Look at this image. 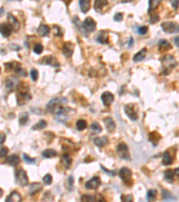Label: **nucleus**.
<instances>
[{"label": "nucleus", "mask_w": 179, "mask_h": 202, "mask_svg": "<svg viewBox=\"0 0 179 202\" xmlns=\"http://www.w3.org/2000/svg\"><path fill=\"white\" fill-rule=\"evenodd\" d=\"M66 101H67L66 98H64V97H56V98L52 99L47 104V109L50 112H55L57 109L60 108V106L63 103H65Z\"/></svg>", "instance_id": "obj_1"}, {"label": "nucleus", "mask_w": 179, "mask_h": 202, "mask_svg": "<svg viewBox=\"0 0 179 202\" xmlns=\"http://www.w3.org/2000/svg\"><path fill=\"white\" fill-rule=\"evenodd\" d=\"M161 61H162L163 66H164V74L165 75L169 74V67L172 68L176 66V60H175L174 57L171 56V55H166L165 57L162 58Z\"/></svg>", "instance_id": "obj_2"}, {"label": "nucleus", "mask_w": 179, "mask_h": 202, "mask_svg": "<svg viewBox=\"0 0 179 202\" xmlns=\"http://www.w3.org/2000/svg\"><path fill=\"white\" fill-rule=\"evenodd\" d=\"M161 28L167 33L179 32V24L175 22H165L161 24Z\"/></svg>", "instance_id": "obj_3"}, {"label": "nucleus", "mask_w": 179, "mask_h": 202, "mask_svg": "<svg viewBox=\"0 0 179 202\" xmlns=\"http://www.w3.org/2000/svg\"><path fill=\"white\" fill-rule=\"evenodd\" d=\"M117 153L118 156L124 160H130V154H129V149L126 144L125 143H120L117 147Z\"/></svg>", "instance_id": "obj_4"}, {"label": "nucleus", "mask_w": 179, "mask_h": 202, "mask_svg": "<svg viewBox=\"0 0 179 202\" xmlns=\"http://www.w3.org/2000/svg\"><path fill=\"white\" fill-rule=\"evenodd\" d=\"M15 178L17 183L21 186H26L29 183L27 174L23 169H19L15 172Z\"/></svg>", "instance_id": "obj_5"}, {"label": "nucleus", "mask_w": 179, "mask_h": 202, "mask_svg": "<svg viewBox=\"0 0 179 202\" xmlns=\"http://www.w3.org/2000/svg\"><path fill=\"white\" fill-rule=\"evenodd\" d=\"M119 176L123 180V182L126 184L132 183V172L130 169L124 167L119 171Z\"/></svg>", "instance_id": "obj_6"}, {"label": "nucleus", "mask_w": 179, "mask_h": 202, "mask_svg": "<svg viewBox=\"0 0 179 202\" xmlns=\"http://www.w3.org/2000/svg\"><path fill=\"white\" fill-rule=\"evenodd\" d=\"M96 22L91 17H87L82 22V30H85L89 32H93L96 30Z\"/></svg>", "instance_id": "obj_7"}, {"label": "nucleus", "mask_w": 179, "mask_h": 202, "mask_svg": "<svg viewBox=\"0 0 179 202\" xmlns=\"http://www.w3.org/2000/svg\"><path fill=\"white\" fill-rule=\"evenodd\" d=\"M31 99V96L28 91H20L17 94V103L18 105H23L27 103Z\"/></svg>", "instance_id": "obj_8"}, {"label": "nucleus", "mask_w": 179, "mask_h": 202, "mask_svg": "<svg viewBox=\"0 0 179 202\" xmlns=\"http://www.w3.org/2000/svg\"><path fill=\"white\" fill-rule=\"evenodd\" d=\"M56 118L58 121L60 122H66L67 120H68V114H67V111L63 108V107H60L59 109H57L56 111Z\"/></svg>", "instance_id": "obj_9"}, {"label": "nucleus", "mask_w": 179, "mask_h": 202, "mask_svg": "<svg viewBox=\"0 0 179 202\" xmlns=\"http://www.w3.org/2000/svg\"><path fill=\"white\" fill-rule=\"evenodd\" d=\"M125 112L128 116V118L132 120H136L138 119V114L137 111L134 109V105L128 104L125 106Z\"/></svg>", "instance_id": "obj_10"}, {"label": "nucleus", "mask_w": 179, "mask_h": 202, "mask_svg": "<svg viewBox=\"0 0 179 202\" xmlns=\"http://www.w3.org/2000/svg\"><path fill=\"white\" fill-rule=\"evenodd\" d=\"M100 183H101L100 179L95 176L85 183V188L88 190H94V189H97L100 185Z\"/></svg>", "instance_id": "obj_11"}, {"label": "nucleus", "mask_w": 179, "mask_h": 202, "mask_svg": "<svg viewBox=\"0 0 179 202\" xmlns=\"http://www.w3.org/2000/svg\"><path fill=\"white\" fill-rule=\"evenodd\" d=\"M7 21H8V24L11 26L12 30H13L14 31H17L19 30L20 23H19L18 20L12 13H8L7 14Z\"/></svg>", "instance_id": "obj_12"}, {"label": "nucleus", "mask_w": 179, "mask_h": 202, "mask_svg": "<svg viewBox=\"0 0 179 202\" xmlns=\"http://www.w3.org/2000/svg\"><path fill=\"white\" fill-rule=\"evenodd\" d=\"M114 99H115L114 94H111V93H109V92H105L101 95V100L103 102V104L105 106H107V107L109 106L114 102Z\"/></svg>", "instance_id": "obj_13"}, {"label": "nucleus", "mask_w": 179, "mask_h": 202, "mask_svg": "<svg viewBox=\"0 0 179 202\" xmlns=\"http://www.w3.org/2000/svg\"><path fill=\"white\" fill-rule=\"evenodd\" d=\"M0 33L4 37H5V38L9 37L11 35V33H12V28H11V26L7 22L1 23L0 24Z\"/></svg>", "instance_id": "obj_14"}, {"label": "nucleus", "mask_w": 179, "mask_h": 202, "mask_svg": "<svg viewBox=\"0 0 179 202\" xmlns=\"http://www.w3.org/2000/svg\"><path fill=\"white\" fill-rule=\"evenodd\" d=\"M18 85V79L14 76H12L11 78H8L6 81H5V86L8 90H11L13 91V89L16 88Z\"/></svg>", "instance_id": "obj_15"}, {"label": "nucleus", "mask_w": 179, "mask_h": 202, "mask_svg": "<svg viewBox=\"0 0 179 202\" xmlns=\"http://www.w3.org/2000/svg\"><path fill=\"white\" fill-rule=\"evenodd\" d=\"M74 52V45L71 42H67L65 44L63 48V53L66 58H71Z\"/></svg>", "instance_id": "obj_16"}, {"label": "nucleus", "mask_w": 179, "mask_h": 202, "mask_svg": "<svg viewBox=\"0 0 179 202\" xmlns=\"http://www.w3.org/2000/svg\"><path fill=\"white\" fill-rule=\"evenodd\" d=\"M103 121H104V123H105V125H106V127H107V129L109 132H113L115 130L116 123H115V121L112 118H110V117L105 118L103 120Z\"/></svg>", "instance_id": "obj_17"}, {"label": "nucleus", "mask_w": 179, "mask_h": 202, "mask_svg": "<svg viewBox=\"0 0 179 202\" xmlns=\"http://www.w3.org/2000/svg\"><path fill=\"white\" fill-rule=\"evenodd\" d=\"M5 202H22V197L17 192H13L6 198Z\"/></svg>", "instance_id": "obj_18"}, {"label": "nucleus", "mask_w": 179, "mask_h": 202, "mask_svg": "<svg viewBox=\"0 0 179 202\" xmlns=\"http://www.w3.org/2000/svg\"><path fill=\"white\" fill-rule=\"evenodd\" d=\"M108 32H107V31H100L99 34L96 36V40H97L98 42L101 43V44H106V43L108 42Z\"/></svg>", "instance_id": "obj_19"}, {"label": "nucleus", "mask_w": 179, "mask_h": 202, "mask_svg": "<svg viewBox=\"0 0 179 202\" xmlns=\"http://www.w3.org/2000/svg\"><path fill=\"white\" fill-rule=\"evenodd\" d=\"M61 163L62 165H64V167L65 169H69L72 165V158L69 155L67 154H65L63 155L62 158H61Z\"/></svg>", "instance_id": "obj_20"}, {"label": "nucleus", "mask_w": 179, "mask_h": 202, "mask_svg": "<svg viewBox=\"0 0 179 202\" xmlns=\"http://www.w3.org/2000/svg\"><path fill=\"white\" fill-rule=\"evenodd\" d=\"M93 142L94 144L97 146V147H102L104 146H106L108 142V139L107 137H100V138H96L93 139Z\"/></svg>", "instance_id": "obj_21"}, {"label": "nucleus", "mask_w": 179, "mask_h": 202, "mask_svg": "<svg viewBox=\"0 0 179 202\" xmlns=\"http://www.w3.org/2000/svg\"><path fill=\"white\" fill-rule=\"evenodd\" d=\"M146 53H147V49L145 48H143V49H141L139 52H137L134 56V62H138V61H141L143 60V58H145L146 57Z\"/></svg>", "instance_id": "obj_22"}, {"label": "nucleus", "mask_w": 179, "mask_h": 202, "mask_svg": "<svg viewBox=\"0 0 179 202\" xmlns=\"http://www.w3.org/2000/svg\"><path fill=\"white\" fill-rule=\"evenodd\" d=\"M49 27L46 24H40L39 27L38 28V33L41 36V37H45L47 35L49 34Z\"/></svg>", "instance_id": "obj_23"}, {"label": "nucleus", "mask_w": 179, "mask_h": 202, "mask_svg": "<svg viewBox=\"0 0 179 202\" xmlns=\"http://www.w3.org/2000/svg\"><path fill=\"white\" fill-rule=\"evenodd\" d=\"M6 163L12 166H16L19 163H20V159L19 156L17 155H12L10 156L7 159H6Z\"/></svg>", "instance_id": "obj_24"}, {"label": "nucleus", "mask_w": 179, "mask_h": 202, "mask_svg": "<svg viewBox=\"0 0 179 202\" xmlns=\"http://www.w3.org/2000/svg\"><path fill=\"white\" fill-rule=\"evenodd\" d=\"M173 163V157L170 155V153L169 151L165 152L163 155V159H162V164L165 165H169Z\"/></svg>", "instance_id": "obj_25"}, {"label": "nucleus", "mask_w": 179, "mask_h": 202, "mask_svg": "<svg viewBox=\"0 0 179 202\" xmlns=\"http://www.w3.org/2000/svg\"><path fill=\"white\" fill-rule=\"evenodd\" d=\"M79 4H80V7H81V11L82 13H87L90 9L91 2L88 1V0H82V1L79 2Z\"/></svg>", "instance_id": "obj_26"}, {"label": "nucleus", "mask_w": 179, "mask_h": 202, "mask_svg": "<svg viewBox=\"0 0 179 202\" xmlns=\"http://www.w3.org/2000/svg\"><path fill=\"white\" fill-rule=\"evenodd\" d=\"M108 4V1H102V0H97L95 1V4H94V7H95V10L99 13L101 12V10L104 8L105 5Z\"/></svg>", "instance_id": "obj_27"}, {"label": "nucleus", "mask_w": 179, "mask_h": 202, "mask_svg": "<svg viewBox=\"0 0 179 202\" xmlns=\"http://www.w3.org/2000/svg\"><path fill=\"white\" fill-rule=\"evenodd\" d=\"M56 155H57V153L54 149H47L42 152V156L45 158H51V157L56 156Z\"/></svg>", "instance_id": "obj_28"}, {"label": "nucleus", "mask_w": 179, "mask_h": 202, "mask_svg": "<svg viewBox=\"0 0 179 202\" xmlns=\"http://www.w3.org/2000/svg\"><path fill=\"white\" fill-rule=\"evenodd\" d=\"M149 138H150V140L153 143V145L156 146L158 144V142L160 141V139L161 137L160 136V134L158 132H152L150 134Z\"/></svg>", "instance_id": "obj_29"}, {"label": "nucleus", "mask_w": 179, "mask_h": 202, "mask_svg": "<svg viewBox=\"0 0 179 202\" xmlns=\"http://www.w3.org/2000/svg\"><path fill=\"white\" fill-rule=\"evenodd\" d=\"M174 176H175V174H174V171L169 169L165 172V180L169 183H173L174 182Z\"/></svg>", "instance_id": "obj_30"}, {"label": "nucleus", "mask_w": 179, "mask_h": 202, "mask_svg": "<svg viewBox=\"0 0 179 202\" xmlns=\"http://www.w3.org/2000/svg\"><path fill=\"white\" fill-rule=\"evenodd\" d=\"M162 196H163V200H164L165 201L170 202L174 201L177 200L173 195H171L170 192H167V191H163V192H162Z\"/></svg>", "instance_id": "obj_31"}, {"label": "nucleus", "mask_w": 179, "mask_h": 202, "mask_svg": "<svg viewBox=\"0 0 179 202\" xmlns=\"http://www.w3.org/2000/svg\"><path fill=\"white\" fill-rule=\"evenodd\" d=\"M171 49V45L166 40H162L160 41V50H168Z\"/></svg>", "instance_id": "obj_32"}, {"label": "nucleus", "mask_w": 179, "mask_h": 202, "mask_svg": "<svg viewBox=\"0 0 179 202\" xmlns=\"http://www.w3.org/2000/svg\"><path fill=\"white\" fill-rule=\"evenodd\" d=\"M28 120H29V115H28L27 112H22V114H20V116H19V122H20L21 125L27 124Z\"/></svg>", "instance_id": "obj_33"}, {"label": "nucleus", "mask_w": 179, "mask_h": 202, "mask_svg": "<svg viewBox=\"0 0 179 202\" xmlns=\"http://www.w3.org/2000/svg\"><path fill=\"white\" fill-rule=\"evenodd\" d=\"M86 128H87V122L84 120H77V122H76V129L79 131H82Z\"/></svg>", "instance_id": "obj_34"}, {"label": "nucleus", "mask_w": 179, "mask_h": 202, "mask_svg": "<svg viewBox=\"0 0 179 202\" xmlns=\"http://www.w3.org/2000/svg\"><path fill=\"white\" fill-rule=\"evenodd\" d=\"M157 196V192L156 190H150L147 193V200L148 202H153L156 199Z\"/></svg>", "instance_id": "obj_35"}, {"label": "nucleus", "mask_w": 179, "mask_h": 202, "mask_svg": "<svg viewBox=\"0 0 179 202\" xmlns=\"http://www.w3.org/2000/svg\"><path fill=\"white\" fill-rule=\"evenodd\" d=\"M41 190V185L39 183H33L30 186V195H34L35 193H37L38 192H39Z\"/></svg>", "instance_id": "obj_36"}, {"label": "nucleus", "mask_w": 179, "mask_h": 202, "mask_svg": "<svg viewBox=\"0 0 179 202\" xmlns=\"http://www.w3.org/2000/svg\"><path fill=\"white\" fill-rule=\"evenodd\" d=\"M47 127V122L45 120H40L39 121L38 123H36L33 127H32V129L34 130H37V129H45Z\"/></svg>", "instance_id": "obj_37"}, {"label": "nucleus", "mask_w": 179, "mask_h": 202, "mask_svg": "<svg viewBox=\"0 0 179 202\" xmlns=\"http://www.w3.org/2000/svg\"><path fill=\"white\" fill-rule=\"evenodd\" d=\"M91 129L93 132H96V133H100L101 130H102V128L101 126L98 123V122H93L91 125Z\"/></svg>", "instance_id": "obj_38"}, {"label": "nucleus", "mask_w": 179, "mask_h": 202, "mask_svg": "<svg viewBox=\"0 0 179 202\" xmlns=\"http://www.w3.org/2000/svg\"><path fill=\"white\" fill-rule=\"evenodd\" d=\"M160 4V1H150L149 2V12L151 13L152 11L155 10Z\"/></svg>", "instance_id": "obj_39"}, {"label": "nucleus", "mask_w": 179, "mask_h": 202, "mask_svg": "<svg viewBox=\"0 0 179 202\" xmlns=\"http://www.w3.org/2000/svg\"><path fill=\"white\" fill-rule=\"evenodd\" d=\"M33 51L36 54H41L43 51V46L40 43H36L33 47Z\"/></svg>", "instance_id": "obj_40"}, {"label": "nucleus", "mask_w": 179, "mask_h": 202, "mask_svg": "<svg viewBox=\"0 0 179 202\" xmlns=\"http://www.w3.org/2000/svg\"><path fill=\"white\" fill-rule=\"evenodd\" d=\"M81 202H93V196L90 194H84L81 197Z\"/></svg>", "instance_id": "obj_41"}, {"label": "nucleus", "mask_w": 179, "mask_h": 202, "mask_svg": "<svg viewBox=\"0 0 179 202\" xmlns=\"http://www.w3.org/2000/svg\"><path fill=\"white\" fill-rule=\"evenodd\" d=\"M15 72H16V73H17L18 75L22 76H27L26 70L22 69V68L21 67V66H16V68H15Z\"/></svg>", "instance_id": "obj_42"}, {"label": "nucleus", "mask_w": 179, "mask_h": 202, "mask_svg": "<svg viewBox=\"0 0 179 202\" xmlns=\"http://www.w3.org/2000/svg\"><path fill=\"white\" fill-rule=\"evenodd\" d=\"M53 61H55V58H53V57H44L43 58V63H45V64H48V65H52L53 67H54V65H53Z\"/></svg>", "instance_id": "obj_43"}, {"label": "nucleus", "mask_w": 179, "mask_h": 202, "mask_svg": "<svg viewBox=\"0 0 179 202\" xmlns=\"http://www.w3.org/2000/svg\"><path fill=\"white\" fill-rule=\"evenodd\" d=\"M30 77L33 81H37V79L39 77V72H38L37 69L33 68V69L30 70Z\"/></svg>", "instance_id": "obj_44"}, {"label": "nucleus", "mask_w": 179, "mask_h": 202, "mask_svg": "<svg viewBox=\"0 0 179 202\" xmlns=\"http://www.w3.org/2000/svg\"><path fill=\"white\" fill-rule=\"evenodd\" d=\"M52 176L50 175V174H46L45 176H44V178H43V182H44V183L45 184H47V185H49V184H51L52 183Z\"/></svg>", "instance_id": "obj_45"}, {"label": "nucleus", "mask_w": 179, "mask_h": 202, "mask_svg": "<svg viewBox=\"0 0 179 202\" xmlns=\"http://www.w3.org/2000/svg\"><path fill=\"white\" fill-rule=\"evenodd\" d=\"M121 201L122 202H134V198L132 195H122Z\"/></svg>", "instance_id": "obj_46"}, {"label": "nucleus", "mask_w": 179, "mask_h": 202, "mask_svg": "<svg viewBox=\"0 0 179 202\" xmlns=\"http://www.w3.org/2000/svg\"><path fill=\"white\" fill-rule=\"evenodd\" d=\"M93 202H107L101 194H96L93 197Z\"/></svg>", "instance_id": "obj_47"}, {"label": "nucleus", "mask_w": 179, "mask_h": 202, "mask_svg": "<svg viewBox=\"0 0 179 202\" xmlns=\"http://www.w3.org/2000/svg\"><path fill=\"white\" fill-rule=\"evenodd\" d=\"M22 157H23L24 162L27 163V164H34V163H35V159H34V158H30V156H28L25 155V154H23Z\"/></svg>", "instance_id": "obj_48"}, {"label": "nucleus", "mask_w": 179, "mask_h": 202, "mask_svg": "<svg viewBox=\"0 0 179 202\" xmlns=\"http://www.w3.org/2000/svg\"><path fill=\"white\" fill-rule=\"evenodd\" d=\"M160 21V17L158 14H152L151 15V18H150V22L151 23H156Z\"/></svg>", "instance_id": "obj_49"}, {"label": "nucleus", "mask_w": 179, "mask_h": 202, "mask_svg": "<svg viewBox=\"0 0 179 202\" xmlns=\"http://www.w3.org/2000/svg\"><path fill=\"white\" fill-rule=\"evenodd\" d=\"M138 32L142 35H144L148 32V27L147 26H142L138 29Z\"/></svg>", "instance_id": "obj_50"}, {"label": "nucleus", "mask_w": 179, "mask_h": 202, "mask_svg": "<svg viewBox=\"0 0 179 202\" xmlns=\"http://www.w3.org/2000/svg\"><path fill=\"white\" fill-rule=\"evenodd\" d=\"M8 153V149L6 147H0V157H4L7 155Z\"/></svg>", "instance_id": "obj_51"}, {"label": "nucleus", "mask_w": 179, "mask_h": 202, "mask_svg": "<svg viewBox=\"0 0 179 202\" xmlns=\"http://www.w3.org/2000/svg\"><path fill=\"white\" fill-rule=\"evenodd\" d=\"M114 20L116 22H121L123 20V15L121 13H116L115 16H114Z\"/></svg>", "instance_id": "obj_52"}, {"label": "nucleus", "mask_w": 179, "mask_h": 202, "mask_svg": "<svg viewBox=\"0 0 179 202\" xmlns=\"http://www.w3.org/2000/svg\"><path fill=\"white\" fill-rule=\"evenodd\" d=\"M67 183H68V188L69 190H72L73 189V184H74V178L73 176H70L67 180Z\"/></svg>", "instance_id": "obj_53"}, {"label": "nucleus", "mask_w": 179, "mask_h": 202, "mask_svg": "<svg viewBox=\"0 0 179 202\" xmlns=\"http://www.w3.org/2000/svg\"><path fill=\"white\" fill-rule=\"evenodd\" d=\"M5 141V135L4 133H0V145H2Z\"/></svg>", "instance_id": "obj_54"}, {"label": "nucleus", "mask_w": 179, "mask_h": 202, "mask_svg": "<svg viewBox=\"0 0 179 202\" xmlns=\"http://www.w3.org/2000/svg\"><path fill=\"white\" fill-rule=\"evenodd\" d=\"M178 4H179L178 1H171V4L173 5V7H174L175 9H177V8H178Z\"/></svg>", "instance_id": "obj_55"}, {"label": "nucleus", "mask_w": 179, "mask_h": 202, "mask_svg": "<svg viewBox=\"0 0 179 202\" xmlns=\"http://www.w3.org/2000/svg\"><path fill=\"white\" fill-rule=\"evenodd\" d=\"M101 169H102V170H104V171H105V172H107V173H108V174H111V175H115V174H114V172H110V171H108V170H107V169H106V168H104V167H103V166H101Z\"/></svg>", "instance_id": "obj_56"}, {"label": "nucleus", "mask_w": 179, "mask_h": 202, "mask_svg": "<svg viewBox=\"0 0 179 202\" xmlns=\"http://www.w3.org/2000/svg\"><path fill=\"white\" fill-rule=\"evenodd\" d=\"M174 41H175V43H176V45L178 46L179 48V36L178 37H176L175 39H174Z\"/></svg>", "instance_id": "obj_57"}, {"label": "nucleus", "mask_w": 179, "mask_h": 202, "mask_svg": "<svg viewBox=\"0 0 179 202\" xmlns=\"http://www.w3.org/2000/svg\"><path fill=\"white\" fill-rule=\"evenodd\" d=\"M174 174L177 175V176H179V167L178 168H177V169H175L174 170Z\"/></svg>", "instance_id": "obj_58"}, {"label": "nucleus", "mask_w": 179, "mask_h": 202, "mask_svg": "<svg viewBox=\"0 0 179 202\" xmlns=\"http://www.w3.org/2000/svg\"><path fill=\"white\" fill-rule=\"evenodd\" d=\"M133 43H134V40H133V38H130V41H129V47L130 48L132 47Z\"/></svg>", "instance_id": "obj_59"}, {"label": "nucleus", "mask_w": 179, "mask_h": 202, "mask_svg": "<svg viewBox=\"0 0 179 202\" xmlns=\"http://www.w3.org/2000/svg\"><path fill=\"white\" fill-rule=\"evenodd\" d=\"M3 12H4V9L1 8V9H0V16H1V13H3Z\"/></svg>", "instance_id": "obj_60"}, {"label": "nucleus", "mask_w": 179, "mask_h": 202, "mask_svg": "<svg viewBox=\"0 0 179 202\" xmlns=\"http://www.w3.org/2000/svg\"><path fill=\"white\" fill-rule=\"evenodd\" d=\"M2 195H3V191H2V190L0 189V197H1Z\"/></svg>", "instance_id": "obj_61"}, {"label": "nucleus", "mask_w": 179, "mask_h": 202, "mask_svg": "<svg viewBox=\"0 0 179 202\" xmlns=\"http://www.w3.org/2000/svg\"><path fill=\"white\" fill-rule=\"evenodd\" d=\"M0 72H1V68H0Z\"/></svg>", "instance_id": "obj_62"}]
</instances>
